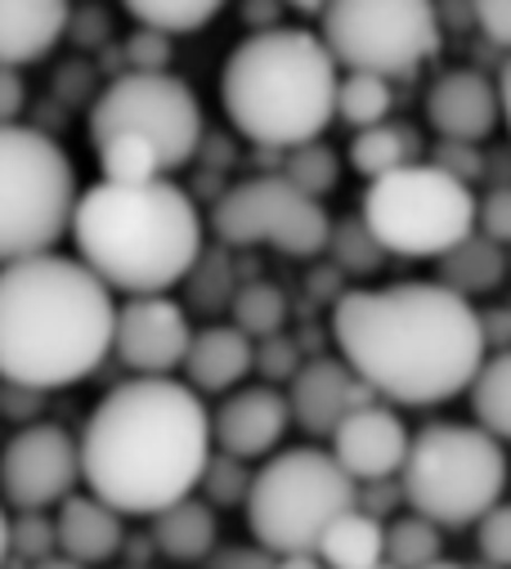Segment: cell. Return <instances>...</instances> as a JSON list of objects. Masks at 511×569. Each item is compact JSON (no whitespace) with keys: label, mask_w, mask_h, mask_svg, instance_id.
<instances>
[{"label":"cell","mask_w":511,"mask_h":569,"mask_svg":"<svg viewBox=\"0 0 511 569\" xmlns=\"http://www.w3.org/2000/svg\"><path fill=\"white\" fill-rule=\"evenodd\" d=\"M431 167L471 189V180L484 176V153H480V144H453V139H440V144L431 149Z\"/></svg>","instance_id":"40"},{"label":"cell","mask_w":511,"mask_h":569,"mask_svg":"<svg viewBox=\"0 0 511 569\" xmlns=\"http://www.w3.org/2000/svg\"><path fill=\"white\" fill-rule=\"evenodd\" d=\"M229 310H233V323L229 328H238L247 341L279 337L283 323H288V297H283L279 282H270V278L242 282V288L233 292V301H229Z\"/></svg>","instance_id":"27"},{"label":"cell","mask_w":511,"mask_h":569,"mask_svg":"<svg viewBox=\"0 0 511 569\" xmlns=\"http://www.w3.org/2000/svg\"><path fill=\"white\" fill-rule=\"evenodd\" d=\"M126 14H131L140 28H149V32L171 41V37L202 32L220 14V6H216V0H131Z\"/></svg>","instance_id":"30"},{"label":"cell","mask_w":511,"mask_h":569,"mask_svg":"<svg viewBox=\"0 0 511 569\" xmlns=\"http://www.w3.org/2000/svg\"><path fill=\"white\" fill-rule=\"evenodd\" d=\"M77 260L108 292L167 297L202 256L198 202L176 180L149 184H90L68 224Z\"/></svg>","instance_id":"4"},{"label":"cell","mask_w":511,"mask_h":569,"mask_svg":"<svg viewBox=\"0 0 511 569\" xmlns=\"http://www.w3.org/2000/svg\"><path fill=\"white\" fill-rule=\"evenodd\" d=\"M121 59H126V72H167V63H171V41L167 37H158V32H149V28H136L131 37H126V46H121Z\"/></svg>","instance_id":"39"},{"label":"cell","mask_w":511,"mask_h":569,"mask_svg":"<svg viewBox=\"0 0 511 569\" xmlns=\"http://www.w3.org/2000/svg\"><path fill=\"white\" fill-rule=\"evenodd\" d=\"M391 108H395V90H391V81L363 77V72H345V77L337 81L332 117L350 121L354 130H368V126L391 121Z\"/></svg>","instance_id":"29"},{"label":"cell","mask_w":511,"mask_h":569,"mask_svg":"<svg viewBox=\"0 0 511 569\" xmlns=\"http://www.w3.org/2000/svg\"><path fill=\"white\" fill-rule=\"evenodd\" d=\"M427 121L440 139L480 144V139H489L493 126L502 121L493 81L475 68H453V72L435 77V86L427 90Z\"/></svg>","instance_id":"18"},{"label":"cell","mask_w":511,"mask_h":569,"mask_svg":"<svg viewBox=\"0 0 511 569\" xmlns=\"http://www.w3.org/2000/svg\"><path fill=\"white\" fill-rule=\"evenodd\" d=\"M126 569H149V565H126Z\"/></svg>","instance_id":"52"},{"label":"cell","mask_w":511,"mask_h":569,"mask_svg":"<svg viewBox=\"0 0 511 569\" xmlns=\"http://www.w3.org/2000/svg\"><path fill=\"white\" fill-rule=\"evenodd\" d=\"M77 171L54 134L0 126V269L54 251L72 224Z\"/></svg>","instance_id":"8"},{"label":"cell","mask_w":511,"mask_h":569,"mask_svg":"<svg viewBox=\"0 0 511 569\" xmlns=\"http://www.w3.org/2000/svg\"><path fill=\"white\" fill-rule=\"evenodd\" d=\"M247 529L270 556H314L323 529L354 507V480L314 445L283 449L251 471Z\"/></svg>","instance_id":"7"},{"label":"cell","mask_w":511,"mask_h":569,"mask_svg":"<svg viewBox=\"0 0 511 569\" xmlns=\"http://www.w3.org/2000/svg\"><path fill=\"white\" fill-rule=\"evenodd\" d=\"M202 569H274V556L261 547H216Z\"/></svg>","instance_id":"43"},{"label":"cell","mask_w":511,"mask_h":569,"mask_svg":"<svg viewBox=\"0 0 511 569\" xmlns=\"http://www.w3.org/2000/svg\"><path fill=\"white\" fill-rule=\"evenodd\" d=\"M81 485L77 440L54 421H32L0 449V498L14 511H50Z\"/></svg>","instance_id":"13"},{"label":"cell","mask_w":511,"mask_h":569,"mask_svg":"<svg viewBox=\"0 0 511 569\" xmlns=\"http://www.w3.org/2000/svg\"><path fill=\"white\" fill-rule=\"evenodd\" d=\"M10 560V511H6V502H0V565Z\"/></svg>","instance_id":"49"},{"label":"cell","mask_w":511,"mask_h":569,"mask_svg":"<svg viewBox=\"0 0 511 569\" xmlns=\"http://www.w3.org/2000/svg\"><path fill=\"white\" fill-rule=\"evenodd\" d=\"M413 162H422V139L404 121H381V126L354 130L350 139V171H359L363 180H381Z\"/></svg>","instance_id":"24"},{"label":"cell","mask_w":511,"mask_h":569,"mask_svg":"<svg viewBox=\"0 0 511 569\" xmlns=\"http://www.w3.org/2000/svg\"><path fill=\"white\" fill-rule=\"evenodd\" d=\"M475 547L489 569H511V502H498L475 520Z\"/></svg>","instance_id":"36"},{"label":"cell","mask_w":511,"mask_h":569,"mask_svg":"<svg viewBox=\"0 0 511 569\" xmlns=\"http://www.w3.org/2000/svg\"><path fill=\"white\" fill-rule=\"evenodd\" d=\"M332 440V462L354 480V485H372V480H395L409 453V426L400 421L395 408L387 403H363L354 408Z\"/></svg>","instance_id":"15"},{"label":"cell","mask_w":511,"mask_h":569,"mask_svg":"<svg viewBox=\"0 0 511 569\" xmlns=\"http://www.w3.org/2000/svg\"><path fill=\"white\" fill-rule=\"evenodd\" d=\"M28 108V86L14 68H0V126H19Z\"/></svg>","instance_id":"45"},{"label":"cell","mask_w":511,"mask_h":569,"mask_svg":"<svg viewBox=\"0 0 511 569\" xmlns=\"http://www.w3.org/2000/svg\"><path fill=\"white\" fill-rule=\"evenodd\" d=\"M202 134V103L171 72H121L90 103V144L144 149L162 176L198 158Z\"/></svg>","instance_id":"10"},{"label":"cell","mask_w":511,"mask_h":569,"mask_svg":"<svg viewBox=\"0 0 511 569\" xmlns=\"http://www.w3.org/2000/svg\"><path fill=\"white\" fill-rule=\"evenodd\" d=\"M32 569H86V565H72V560H63V556H50V560H37Z\"/></svg>","instance_id":"50"},{"label":"cell","mask_w":511,"mask_h":569,"mask_svg":"<svg viewBox=\"0 0 511 569\" xmlns=\"http://www.w3.org/2000/svg\"><path fill=\"white\" fill-rule=\"evenodd\" d=\"M471 19L484 32V41H493L498 50L511 54V0H484V6L471 10Z\"/></svg>","instance_id":"41"},{"label":"cell","mask_w":511,"mask_h":569,"mask_svg":"<svg viewBox=\"0 0 511 569\" xmlns=\"http://www.w3.org/2000/svg\"><path fill=\"white\" fill-rule=\"evenodd\" d=\"M279 176H283L297 193H305V198L319 202V198H328V193L337 189V180H341V158L323 144V139H314V144H301V149L283 153Z\"/></svg>","instance_id":"31"},{"label":"cell","mask_w":511,"mask_h":569,"mask_svg":"<svg viewBox=\"0 0 511 569\" xmlns=\"http://www.w3.org/2000/svg\"><path fill=\"white\" fill-rule=\"evenodd\" d=\"M247 489H251L247 462L224 458V453H211V458H207L202 480H198V493H202V502H207L211 511H216V507H238V502H247Z\"/></svg>","instance_id":"33"},{"label":"cell","mask_w":511,"mask_h":569,"mask_svg":"<svg viewBox=\"0 0 511 569\" xmlns=\"http://www.w3.org/2000/svg\"><path fill=\"white\" fill-rule=\"evenodd\" d=\"M475 323H480V341H484V350H493V355H502V350H511V310H475Z\"/></svg>","instance_id":"46"},{"label":"cell","mask_w":511,"mask_h":569,"mask_svg":"<svg viewBox=\"0 0 511 569\" xmlns=\"http://www.w3.org/2000/svg\"><path fill=\"white\" fill-rule=\"evenodd\" d=\"M507 269L511 264H507V251L502 247H493L480 233H467L453 251H444L435 260V288H444L449 297H458V301L471 306V297H489V292L502 288Z\"/></svg>","instance_id":"22"},{"label":"cell","mask_w":511,"mask_h":569,"mask_svg":"<svg viewBox=\"0 0 511 569\" xmlns=\"http://www.w3.org/2000/svg\"><path fill=\"white\" fill-rule=\"evenodd\" d=\"M400 493L413 516L435 529L475 525L507 493V453L480 426L467 421H431L409 436V453L400 467Z\"/></svg>","instance_id":"6"},{"label":"cell","mask_w":511,"mask_h":569,"mask_svg":"<svg viewBox=\"0 0 511 569\" xmlns=\"http://www.w3.org/2000/svg\"><path fill=\"white\" fill-rule=\"evenodd\" d=\"M274 569H323L319 556H274Z\"/></svg>","instance_id":"48"},{"label":"cell","mask_w":511,"mask_h":569,"mask_svg":"<svg viewBox=\"0 0 511 569\" xmlns=\"http://www.w3.org/2000/svg\"><path fill=\"white\" fill-rule=\"evenodd\" d=\"M59 547H54V520L46 511H19L10 520V556H23V560H50Z\"/></svg>","instance_id":"35"},{"label":"cell","mask_w":511,"mask_h":569,"mask_svg":"<svg viewBox=\"0 0 511 569\" xmlns=\"http://www.w3.org/2000/svg\"><path fill=\"white\" fill-rule=\"evenodd\" d=\"M467 395H471V412H475L480 431L489 440H498V445L511 440V350L489 355L475 368Z\"/></svg>","instance_id":"26"},{"label":"cell","mask_w":511,"mask_h":569,"mask_svg":"<svg viewBox=\"0 0 511 569\" xmlns=\"http://www.w3.org/2000/svg\"><path fill=\"white\" fill-rule=\"evenodd\" d=\"M193 328L171 297H131L112 319V355L136 377H171L189 355Z\"/></svg>","instance_id":"14"},{"label":"cell","mask_w":511,"mask_h":569,"mask_svg":"<svg viewBox=\"0 0 511 569\" xmlns=\"http://www.w3.org/2000/svg\"><path fill=\"white\" fill-rule=\"evenodd\" d=\"M77 46H99L108 41V10H72L68 6V32Z\"/></svg>","instance_id":"44"},{"label":"cell","mask_w":511,"mask_h":569,"mask_svg":"<svg viewBox=\"0 0 511 569\" xmlns=\"http://www.w3.org/2000/svg\"><path fill=\"white\" fill-rule=\"evenodd\" d=\"M337 63L310 28H270L238 41L220 68V108L255 149L292 153L328 130Z\"/></svg>","instance_id":"5"},{"label":"cell","mask_w":511,"mask_h":569,"mask_svg":"<svg viewBox=\"0 0 511 569\" xmlns=\"http://www.w3.org/2000/svg\"><path fill=\"white\" fill-rule=\"evenodd\" d=\"M359 224L372 242L400 260H440L467 233H475V189L413 162L381 180H368L359 198Z\"/></svg>","instance_id":"9"},{"label":"cell","mask_w":511,"mask_h":569,"mask_svg":"<svg viewBox=\"0 0 511 569\" xmlns=\"http://www.w3.org/2000/svg\"><path fill=\"white\" fill-rule=\"evenodd\" d=\"M427 569H467V565H458V560H444V556H440V560H435V565H427Z\"/></svg>","instance_id":"51"},{"label":"cell","mask_w":511,"mask_h":569,"mask_svg":"<svg viewBox=\"0 0 511 569\" xmlns=\"http://www.w3.org/2000/svg\"><path fill=\"white\" fill-rule=\"evenodd\" d=\"M467 569H489V565H467Z\"/></svg>","instance_id":"53"},{"label":"cell","mask_w":511,"mask_h":569,"mask_svg":"<svg viewBox=\"0 0 511 569\" xmlns=\"http://www.w3.org/2000/svg\"><path fill=\"white\" fill-rule=\"evenodd\" d=\"M189 297L198 301V306H229L233 301V269H229V260L220 256V251H207L202 247V256H198V264L189 269Z\"/></svg>","instance_id":"34"},{"label":"cell","mask_w":511,"mask_h":569,"mask_svg":"<svg viewBox=\"0 0 511 569\" xmlns=\"http://www.w3.org/2000/svg\"><path fill=\"white\" fill-rule=\"evenodd\" d=\"M332 341L377 399L404 408L449 403L484 363L475 310L435 282L341 292L332 301Z\"/></svg>","instance_id":"1"},{"label":"cell","mask_w":511,"mask_h":569,"mask_svg":"<svg viewBox=\"0 0 511 569\" xmlns=\"http://www.w3.org/2000/svg\"><path fill=\"white\" fill-rule=\"evenodd\" d=\"M475 233L502 251L511 247V184H498L484 198H475Z\"/></svg>","instance_id":"38"},{"label":"cell","mask_w":511,"mask_h":569,"mask_svg":"<svg viewBox=\"0 0 511 569\" xmlns=\"http://www.w3.org/2000/svg\"><path fill=\"white\" fill-rule=\"evenodd\" d=\"M211 412L171 377H131L112 386L77 440L90 498L117 516H158L198 493L211 458Z\"/></svg>","instance_id":"2"},{"label":"cell","mask_w":511,"mask_h":569,"mask_svg":"<svg viewBox=\"0 0 511 569\" xmlns=\"http://www.w3.org/2000/svg\"><path fill=\"white\" fill-rule=\"evenodd\" d=\"M251 341L238 332V328H229V323H220V328H207V332H198L193 341H189V355H184V386L193 390V395H229L233 386H242V377L251 372Z\"/></svg>","instance_id":"21"},{"label":"cell","mask_w":511,"mask_h":569,"mask_svg":"<svg viewBox=\"0 0 511 569\" xmlns=\"http://www.w3.org/2000/svg\"><path fill=\"white\" fill-rule=\"evenodd\" d=\"M381 529H387L381 520L350 507L345 516H337L323 529L314 556L323 569H377L381 565Z\"/></svg>","instance_id":"25"},{"label":"cell","mask_w":511,"mask_h":569,"mask_svg":"<svg viewBox=\"0 0 511 569\" xmlns=\"http://www.w3.org/2000/svg\"><path fill=\"white\" fill-rule=\"evenodd\" d=\"M220 247H270L292 260H314L328 247V211L323 202L297 193L279 171L255 176L224 189L207 216Z\"/></svg>","instance_id":"12"},{"label":"cell","mask_w":511,"mask_h":569,"mask_svg":"<svg viewBox=\"0 0 511 569\" xmlns=\"http://www.w3.org/2000/svg\"><path fill=\"white\" fill-rule=\"evenodd\" d=\"M216 538H220L216 511H211L198 493L171 502L167 511H158V516H153V533H149V542H153L167 560H180V565L207 560V556L216 551Z\"/></svg>","instance_id":"23"},{"label":"cell","mask_w":511,"mask_h":569,"mask_svg":"<svg viewBox=\"0 0 511 569\" xmlns=\"http://www.w3.org/2000/svg\"><path fill=\"white\" fill-rule=\"evenodd\" d=\"M323 251L332 256V269H337L341 278H345V273H372V269H381V260H387V251L372 242V233L359 224V216L337 220V224L328 229V247H323Z\"/></svg>","instance_id":"32"},{"label":"cell","mask_w":511,"mask_h":569,"mask_svg":"<svg viewBox=\"0 0 511 569\" xmlns=\"http://www.w3.org/2000/svg\"><path fill=\"white\" fill-rule=\"evenodd\" d=\"M121 542H126V525L99 498L72 493V498L59 502V511H54V547H59L63 560L90 569V565L112 560L121 551Z\"/></svg>","instance_id":"19"},{"label":"cell","mask_w":511,"mask_h":569,"mask_svg":"<svg viewBox=\"0 0 511 569\" xmlns=\"http://www.w3.org/2000/svg\"><path fill=\"white\" fill-rule=\"evenodd\" d=\"M319 41L337 72L345 68L395 86L440 54L444 28L427 0H341L319 10Z\"/></svg>","instance_id":"11"},{"label":"cell","mask_w":511,"mask_h":569,"mask_svg":"<svg viewBox=\"0 0 511 569\" xmlns=\"http://www.w3.org/2000/svg\"><path fill=\"white\" fill-rule=\"evenodd\" d=\"M507 264H511V260H507Z\"/></svg>","instance_id":"55"},{"label":"cell","mask_w":511,"mask_h":569,"mask_svg":"<svg viewBox=\"0 0 511 569\" xmlns=\"http://www.w3.org/2000/svg\"><path fill=\"white\" fill-rule=\"evenodd\" d=\"M377 569H391V565H377Z\"/></svg>","instance_id":"54"},{"label":"cell","mask_w":511,"mask_h":569,"mask_svg":"<svg viewBox=\"0 0 511 569\" xmlns=\"http://www.w3.org/2000/svg\"><path fill=\"white\" fill-rule=\"evenodd\" d=\"M283 399H288V417H292L297 426H305L310 436L328 440L354 408L372 403L377 395H372L341 359L319 355V359H305V363H301V372L288 381V395H283Z\"/></svg>","instance_id":"17"},{"label":"cell","mask_w":511,"mask_h":569,"mask_svg":"<svg viewBox=\"0 0 511 569\" xmlns=\"http://www.w3.org/2000/svg\"><path fill=\"white\" fill-rule=\"evenodd\" d=\"M404 502V493H400V480H372V485H354V511H363V516H372V520H381L391 507H400ZM387 525V520H381Z\"/></svg>","instance_id":"42"},{"label":"cell","mask_w":511,"mask_h":569,"mask_svg":"<svg viewBox=\"0 0 511 569\" xmlns=\"http://www.w3.org/2000/svg\"><path fill=\"white\" fill-rule=\"evenodd\" d=\"M444 556V533L422 516H395L381 529V565L391 569H427Z\"/></svg>","instance_id":"28"},{"label":"cell","mask_w":511,"mask_h":569,"mask_svg":"<svg viewBox=\"0 0 511 569\" xmlns=\"http://www.w3.org/2000/svg\"><path fill=\"white\" fill-rule=\"evenodd\" d=\"M301 350H297V341L288 337V332H279V337H265L261 346L251 350V368H261L265 372V386H274L279 390V381H292L297 372H301Z\"/></svg>","instance_id":"37"},{"label":"cell","mask_w":511,"mask_h":569,"mask_svg":"<svg viewBox=\"0 0 511 569\" xmlns=\"http://www.w3.org/2000/svg\"><path fill=\"white\" fill-rule=\"evenodd\" d=\"M68 32L63 0H0V68L46 59Z\"/></svg>","instance_id":"20"},{"label":"cell","mask_w":511,"mask_h":569,"mask_svg":"<svg viewBox=\"0 0 511 569\" xmlns=\"http://www.w3.org/2000/svg\"><path fill=\"white\" fill-rule=\"evenodd\" d=\"M117 301L77 256H32L0 269V381L63 390L112 355Z\"/></svg>","instance_id":"3"},{"label":"cell","mask_w":511,"mask_h":569,"mask_svg":"<svg viewBox=\"0 0 511 569\" xmlns=\"http://www.w3.org/2000/svg\"><path fill=\"white\" fill-rule=\"evenodd\" d=\"M288 399L274 386H238L220 399L211 412V449L224 458L251 462V458H270L283 436H288Z\"/></svg>","instance_id":"16"},{"label":"cell","mask_w":511,"mask_h":569,"mask_svg":"<svg viewBox=\"0 0 511 569\" xmlns=\"http://www.w3.org/2000/svg\"><path fill=\"white\" fill-rule=\"evenodd\" d=\"M493 90H498V112H502V121H507V134H511V59L502 63V72H498Z\"/></svg>","instance_id":"47"}]
</instances>
